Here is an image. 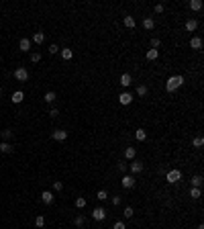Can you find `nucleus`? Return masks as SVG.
Here are the masks:
<instances>
[{"mask_svg": "<svg viewBox=\"0 0 204 229\" xmlns=\"http://www.w3.org/2000/svg\"><path fill=\"white\" fill-rule=\"evenodd\" d=\"M182 84H184V76H171V78H167V82H165V90H167V92H175Z\"/></svg>", "mask_w": 204, "mask_h": 229, "instance_id": "nucleus-1", "label": "nucleus"}, {"mask_svg": "<svg viewBox=\"0 0 204 229\" xmlns=\"http://www.w3.org/2000/svg\"><path fill=\"white\" fill-rule=\"evenodd\" d=\"M165 180L170 182V184H178V182L182 180V172L180 170H170L167 176H165Z\"/></svg>", "mask_w": 204, "mask_h": 229, "instance_id": "nucleus-2", "label": "nucleus"}, {"mask_svg": "<svg viewBox=\"0 0 204 229\" xmlns=\"http://www.w3.org/2000/svg\"><path fill=\"white\" fill-rule=\"evenodd\" d=\"M15 78L19 80V82H27V80H29V72H27V68H16L15 70Z\"/></svg>", "mask_w": 204, "mask_h": 229, "instance_id": "nucleus-3", "label": "nucleus"}, {"mask_svg": "<svg viewBox=\"0 0 204 229\" xmlns=\"http://www.w3.org/2000/svg\"><path fill=\"white\" fill-rule=\"evenodd\" d=\"M104 217H106V211L102 209V207H96V209L92 211V219L94 221H104Z\"/></svg>", "mask_w": 204, "mask_h": 229, "instance_id": "nucleus-4", "label": "nucleus"}, {"mask_svg": "<svg viewBox=\"0 0 204 229\" xmlns=\"http://www.w3.org/2000/svg\"><path fill=\"white\" fill-rule=\"evenodd\" d=\"M121 184H122V188H133L135 186V176H122V180H121Z\"/></svg>", "mask_w": 204, "mask_h": 229, "instance_id": "nucleus-5", "label": "nucleus"}, {"mask_svg": "<svg viewBox=\"0 0 204 229\" xmlns=\"http://www.w3.org/2000/svg\"><path fill=\"white\" fill-rule=\"evenodd\" d=\"M53 139H55V141H65V139H68V131L55 129V131H53Z\"/></svg>", "mask_w": 204, "mask_h": 229, "instance_id": "nucleus-6", "label": "nucleus"}, {"mask_svg": "<svg viewBox=\"0 0 204 229\" xmlns=\"http://www.w3.org/2000/svg\"><path fill=\"white\" fill-rule=\"evenodd\" d=\"M118 100H121V104H131L133 103V94L131 92H121L118 94Z\"/></svg>", "mask_w": 204, "mask_h": 229, "instance_id": "nucleus-7", "label": "nucleus"}, {"mask_svg": "<svg viewBox=\"0 0 204 229\" xmlns=\"http://www.w3.org/2000/svg\"><path fill=\"white\" fill-rule=\"evenodd\" d=\"M53 199H55L53 192H49V190H45L43 195H41V200H43L45 205H51V203H53Z\"/></svg>", "mask_w": 204, "mask_h": 229, "instance_id": "nucleus-8", "label": "nucleus"}, {"mask_svg": "<svg viewBox=\"0 0 204 229\" xmlns=\"http://www.w3.org/2000/svg\"><path fill=\"white\" fill-rule=\"evenodd\" d=\"M122 23H125V27H126V29H135V27H137V23H135V19H133V16H131V15H126V16H125V19H122Z\"/></svg>", "mask_w": 204, "mask_h": 229, "instance_id": "nucleus-9", "label": "nucleus"}, {"mask_svg": "<svg viewBox=\"0 0 204 229\" xmlns=\"http://www.w3.org/2000/svg\"><path fill=\"white\" fill-rule=\"evenodd\" d=\"M135 156H137V149H135V147H129V145H126V147H125V160H135Z\"/></svg>", "mask_w": 204, "mask_h": 229, "instance_id": "nucleus-10", "label": "nucleus"}, {"mask_svg": "<svg viewBox=\"0 0 204 229\" xmlns=\"http://www.w3.org/2000/svg\"><path fill=\"white\" fill-rule=\"evenodd\" d=\"M196 29H198V21H196V19L186 21V31H190V33H192V31H196Z\"/></svg>", "mask_w": 204, "mask_h": 229, "instance_id": "nucleus-11", "label": "nucleus"}, {"mask_svg": "<svg viewBox=\"0 0 204 229\" xmlns=\"http://www.w3.org/2000/svg\"><path fill=\"white\" fill-rule=\"evenodd\" d=\"M0 151H2V153H12V151H15V147L10 145L8 141H2V143H0Z\"/></svg>", "mask_w": 204, "mask_h": 229, "instance_id": "nucleus-12", "label": "nucleus"}, {"mask_svg": "<svg viewBox=\"0 0 204 229\" xmlns=\"http://www.w3.org/2000/svg\"><path fill=\"white\" fill-rule=\"evenodd\" d=\"M121 84H122V86H131V84H133V78H131V74H122V76H121Z\"/></svg>", "mask_w": 204, "mask_h": 229, "instance_id": "nucleus-13", "label": "nucleus"}, {"mask_svg": "<svg viewBox=\"0 0 204 229\" xmlns=\"http://www.w3.org/2000/svg\"><path fill=\"white\" fill-rule=\"evenodd\" d=\"M190 47H192V49H200V47H202V39H200V37H192V39H190Z\"/></svg>", "mask_w": 204, "mask_h": 229, "instance_id": "nucleus-14", "label": "nucleus"}, {"mask_svg": "<svg viewBox=\"0 0 204 229\" xmlns=\"http://www.w3.org/2000/svg\"><path fill=\"white\" fill-rule=\"evenodd\" d=\"M19 49H20V51H29V49H31V41L29 39H20L19 41Z\"/></svg>", "mask_w": 204, "mask_h": 229, "instance_id": "nucleus-15", "label": "nucleus"}, {"mask_svg": "<svg viewBox=\"0 0 204 229\" xmlns=\"http://www.w3.org/2000/svg\"><path fill=\"white\" fill-rule=\"evenodd\" d=\"M145 137H147L145 129H137V131H135V139H137V141H145Z\"/></svg>", "mask_w": 204, "mask_h": 229, "instance_id": "nucleus-16", "label": "nucleus"}, {"mask_svg": "<svg viewBox=\"0 0 204 229\" xmlns=\"http://www.w3.org/2000/svg\"><path fill=\"white\" fill-rule=\"evenodd\" d=\"M188 6H190V10H202V2L200 0H190Z\"/></svg>", "mask_w": 204, "mask_h": 229, "instance_id": "nucleus-17", "label": "nucleus"}, {"mask_svg": "<svg viewBox=\"0 0 204 229\" xmlns=\"http://www.w3.org/2000/svg\"><path fill=\"white\" fill-rule=\"evenodd\" d=\"M131 170H133V174L143 172V162H133V164H131Z\"/></svg>", "mask_w": 204, "mask_h": 229, "instance_id": "nucleus-18", "label": "nucleus"}, {"mask_svg": "<svg viewBox=\"0 0 204 229\" xmlns=\"http://www.w3.org/2000/svg\"><path fill=\"white\" fill-rule=\"evenodd\" d=\"M202 176L200 174H196V176H192V186H194V188H200V186H202Z\"/></svg>", "mask_w": 204, "mask_h": 229, "instance_id": "nucleus-19", "label": "nucleus"}, {"mask_svg": "<svg viewBox=\"0 0 204 229\" xmlns=\"http://www.w3.org/2000/svg\"><path fill=\"white\" fill-rule=\"evenodd\" d=\"M23 98H24V94L20 92V90H16V92L12 94V103H15V104H20V103H23Z\"/></svg>", "mask_w": 204, "mask_h": 229, "instance_id": "nucleus-20", "label": "nucleus"}, {"mask_svg": "<svg viewBox=\"0 0 204 229\" xmlns=\"http://www.w3.org/2000/svg\"><path fill=\"white\" fill-rule=\"evenodd\" d=\"M159 57V49H149V51H147V59H149V62H153V59H157Z\"/></svg>", "mask_w": 204, "mask_h": 229, "instance_id": "nucleus-21", "label": "nucleus"}, {"mask_svg": "<svg viewBox=\"0 0 204 229\" xmlns=\"http://www.w3.org/2000/svg\"><path fill=\"white\" fill-rule=\"evenodd\" d=\"M33 41H35V43H43V41H45V33H43V31H37V33L33 35Z\"/></svg>", "mask_w": 204, "mask_h": 229, "instance_id": "nucleus-22", "label": "nucleus"}, {"mask_svg": "<svg viewBox=\"0 0 204 229\" xmlns=\"http://www.w3.org/2000/svg\"><path fill=\"white\" fill-rule=\"evenodd\" d=\"M143 27H145L147 31H151L153 27H155V21L153 19H143Z\"/></svg>", "mask_w": 204, "mask_h": 229, "instance_id": "nucleus-23", "label": "nucleus"}, {"mask_svg": "<svg viewBox=\"0 0 204 229\" xmlns=\"http://www.w3.org/2000/svg\"><path fill=\"white\" fill-rule=\"evenodd\" d=\"M190 196H192V199H200V196H202V190L192 186V188H190Z\"/></svg>", "mask_w": 204, "mask_h": 229, "instance_id": "nucleus-24", "label": "nucleus"}, {"mask_svg": "<svg viewBox=\"0 0 204 229\" xmlns=\"http://www.w3.org/2000/svg\"><path fill=\"white\" fill-rule=\"evenodd\" d=\"M61 57H63V59H72V57H73V51H72V49H68V47L61 49Z\"/></svg>", "mask_w": 204, "mask_h": 229, "instance_id": "nucleus-25", "label": "nucleus"}, {"mask_svg": "<svg viewBox=\"0 0 204 229\" xmlns=\"http://www.w3.org/2000/svg\"><path fill=\"white\" fill-rule=\"evenodd\" d=\"M2 139H4V141H10V139H12V129H4V131H2Z\"/></svg>", "mask_w": 204, "mask_h": 229, "instance_id": "nucleus-26", "label": "nucleus"}, {"mask_svg": "<svg viewBox=\"0 0 204 229\" xmlns=\"http://www.w3.org/2000/svg\"><path fill=\"white\" fill-rule=\"evenodd\" d=\"M84 207H86V199H84V196H78V199H76V209H84Z\"/></svg>", "mask_w": 204, "mask_h": 229, "instance_id": "nucleus-27", "label": "nucleus"}, {"mask_svg": "<svg viewBox=\"0 0 204 229\" xmlns=\"http://www.w3.org/2000/svg\"><path fill=\"white\" fill-rule=\"evenodd\" d=\"M73 223L78 225V227H84V225H86V217H84V215H78V217H76V221H73Z\"/></svg>", "mask_w": 204, "mask_h": 229, "instance_id": "nucleus-28", "label": "nucleus"}, {"mask_svg": "<svg viewBox=\"0 0 204 229\" xmlns=\"http://www.w3.org/2000/svg\"><path fill=\"white\" fill-rule=\"evenodd\" d=\"M55 98H57V96H55V92H47V94H45V103L51 104V103H55Z\"/></svg>", "mask_w": 204, "mask_h": 229, "instance_id": "nucleus-29", "label": "nucleus"}, {"mask_svg": "<svg viewBox=\"0 0 204 229\" xmlns=\"http://www.w3.org/2000/svg\"><path fill=\"white\" fill-rule=\"evenodd\" d=\"M96 199L98 200H106L108 199V192H106V190H98V192H96Z\"/></svg>", "mask_w": 204, "mask_h": 229, "instance_id": "nucleus-30", "label": "nucleus"}, {"mask_svg": "<svg viewBox=\"0 0 204 229\" xmlns=\"http://www.w3.org/2000/svg\"><path fill=\"white\" fill-rule=\"evenodd\" d=\"M192 143H194V147H202L204 145V139H202V137H194V141H192Z\"/></svg>", "mask_w": 204, "mask_h": 229, "instance_id": "nucleus-31", "label": "nucleus"}, {"mask_svg": "<svg viewBox=\"0 0 204 229\" xmlns=\"http://www.w3.org/2000/svg\"><path fill=\"white\" fill-rule=\"evenodd\" d=\"M137 94H139V96H145V94H147V86H145V84H141V86L137 88Z\"/></svg>", "mask_w": 204, "mask_h": 229, "instance_id": "nucleus-32", "label": "nucleus"}, {"mask_svg": "<svg viewBox=\"0 0 204 229\" xmlns=\"http://www.w3.org/2000/svg\"><path fill=\"white\" fill-rule=\"evenodd\" d=\"M35 225H37V227H43V225H45V217H43V215H39V217L35 219Z\"/></svg>", "mask_w": 204, "mask_h": 229, "instance_id": "nucleus-33", "label": "nucleus"}, {"mask_svg": "<svg viewBox=\"0 0 204 229\" xmlns=\"http://www.w3.org/2000/svg\"><path fill=\"white\" fill-rule=\"evenodd\" d=\"M122 215H125L126 219H129V217H133V215H135V211H133V207H126V209H125V213H122Z\"/></svg>", "mask_w": 204, "mask_h": 229, "instance_id": "nucleus-34", "label": "nucleus"}, {"mask_svg": "<svg viewBox=\"0 0 204 229\" xmlns=\"http://www.w3.org/2000/svg\"><path fill=\"white\" fill-rule=\"evenodd\" d=\"M31 62H33V63L41 62V53H37V51H35V53H31Z\"/></svg>", "mask_w": 204, "mask_h": 229, "instance_id": "nucleus-35", "label": "nucleus"}, {"mask_svg": "<svg viewBox=\"0 0 204 229\" xmlns=\"http://www.w3.org/2000/svg\"><path fill=\"white\" fill-rule=\"evenodd\" d=\"M159 45H161V41L157 39V37H153V39H151V47H153V49H157Z\"/></svg>", "mask_w": 204, "mask_h": 229, "instance_id": "nucleus-36", "label": "nucleus"}, {"mask_svg": "<svg viewBox=\"0 0 204 229\" xmlns=\"http://www.w3.org/2000/svg\"><path fill=\"white\" fill-rule=\"evenodd\" d=\"M112 229H126V225L122 223V221H117V223L112 225Z\"/></svg>", "mask_w": 204, "mask_h": 229, "instance_id": "nucleus-37", "label": "nucleus"}, {"mask_svg": "<svg viewBox=\"0 0 204 229\" xmlns=\"http://www.w3.org/2000/svg\"><path fill=\"white\" fill-rule=\"evenodd\" d=\"M61 188H63V182L61 180H55L53 182V190H61Z\"/></svg>", "mask_w": 204, "mask_h": 229, "instance_id": "nucleus-38", "label": "nucleus"}, {"mask_svg": "<svg viewBox=\"0 0 204 229\" xmlns=\"http://www.w3.org/2000/svg\"><path fill=\"white\" fill-rule=\"evenodd\" d=\"M163 10H165V6H163V4H155V12H157V15H161Z\"/></svg>", "mask_w": 204, "mask_h": 229, "instance_id": "nucleus-39", "label": "nucleus"}, {"mask_svg": "<svg viewBox=\"0 0 204 229\" xmlns=\"http://www.w3.org/2000/svg\"><path fill=\"white\" fill-rule=\"evenodd\" d=\"M57 51H59L57 45H49V53H57Z\"/></svg>", "mask_w": 204, "mask_h": 229, "instance_id": "nucleus-40", "label": "nucleus"}, {"mask_svg": "<svg viewBox=\"0 0 204 229\" xmlns=\"http://www.w3.org/2000/svg\"><path fill=\"white\" fill-rule=\"evenodd\" d=\"M57 115H59V111H57V108H51V111H49V117H57Z\"/></svg>", "mask_w": 204, "mask_h": 229, "instance_id": "nucleus-41", "label": "nucleus"}, {"mask_svg": "<svg viewBox=\"0 0 204 229\" xmlns=\"http://www.w3.org/2000/svg\"><path fill=\"white\" fill-rule=\"evenodd\" d=\"M118 170H121V172L126 170V162H121V164H118Z\"/></svg>", "mask_w": 204, "mask_h": 229, "instance_id": "nucleus-42", "label": "nucleus"}, {"mask_svg": "<svg viewBox=\"0 0 204 229\" xmlns=\"http://www.w3.org/2000/svg\"><path fill=\"white\" fill-rule=\"evenodd\" d=\"M121 203V196H112V205H118Z\"/></svg>", "mask_w": 204, "mask_h": 229, "instance_id": "nucleus-43", "label": "nucleus"}, {"mask_svg": "<svg viewBox=\"0 0 204 229\" xmlns=\"http://www.w3.org/2000/svg\"><path fill=\"white\" fill-rule=\"evenodd\" d=\"M198 229H204V225H202V223H200V225H198Z\"/></svg>", "mask_w": 204, "mask_h": 229, "instance_id": "nucleus-44", "label": "nucleus"}, {"mask_svg": "<svg viewBox=\"0 0 204 229\" xmlns=\"http://www.w3.org/2000/svg\"><path fill=\"white\" fill-rule=\"evenodd\" d=\"M0 94H2V88H0Z\"/></svg>", "mask_w": 204, "mask_h": 229, "instance_id": "nucleus-45", "label": "nucleus"}, {"mask_svg": "<svg viewBox=\"0 0 204 229\" xmlns=\"http://www.w3.org/2000/svg\"><path fill=\"white\" fill-rule=\"evenodd\" d=\"M0 62H2V57H0Z\"/></svg>", "mask_w": 204, "mask_h": 229, "instance_id": "nucleus-46", "label": "nucleus"}]
</instances>
